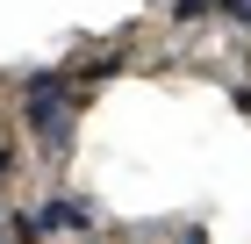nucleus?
I'll return each mask as SVG.
<instances>
[{
  "mask_svg": "<svg viewBox=\"0 0 251 244\" xmlns=\"http://www.w3.org/2000/svg\"><path fill=\"white\" fill-rule=\"evenodd\" d=\"M79 115V94H72V72L65 65H50V72H22V130H29V144L58 165L65 151H72V122Z\"/></svg>",
  "mask_w": 251,
  "mask_h": 244,
  "instance_id": "1",
  "label": "nucleus"
},
{
  "mask_svg": "<svg viewBox=\"0 0 251 244\" xmlns=\"http://www.w3.org/2000/svg\"><path fill=\"white\" fill-rule=\"evenodd\" d=\"M7 172H15V151H7V136H0V180H7Z\"/></svg>",
  "mask_w": 251,
  "mask_h": 244,
  "instance_id": "7",
  "label": "nucleus"
},
{
  "mask_svg": "<svg viewBox=\"0 0 251 244\" xmlns=\"http://www.w3.org/2000/svg\"><path fill=\"white\" fill-rule=\"evenodd\" d=\"M0 237H15V244H43V237H36V216H7V223H0Z\"/></svg>",
  "mask_w": 251,
  "mask_h": 244,
  "instance_id": "5",
  "label": "nucleus"
},
{
  "mask_svg": "<svg viewBox=\"0 0 251 244\" xmlns=\"http://www.w3.org/2000/svg\"><path fill=\"white\" fill-rule=\"evenodd\" d=\"M230 101H237V115H251V86H237V94H230Z\"/></svg>",
  "mask_w": 251,
  "mask_h": 244,
  "instance_id": "8",
  "label": "nucleus"
},
{
  "mask_svg": "<svg viewBox=\"0 0 251 244\" xmlns=\"http://www.w3.org/2000/svg\"><path fill=\"white\" fill-rule=\"evenodd\" d=\"M215 15V0H165V22L173 29H194V22H208Z\"/></svg>",
  "mask_w": 251,
  "mask_h": 244,
  "instance_id": "3",
  "label": "nucleus"
},
{
  "mask_svg": "<svg viewBox=\"0 0 251 244\" xmlns=\"http://www.w3.org/2000/svg\"><path fill=\"white\" fill-rule=\"evenodd\" d=\"M215 15L237 22V29H251V0H215Z\"/></svg>",
  "mask_w": 251,
  "mask_h": 244,
  "instance_id": "6",
  "label": "nucleus"
},
{
  "mask_svg": "<svg viewBox=\"0 0 251 244\" xmlns=\"http://www.w3.org/2000/svg\"><path fill=\"white\" fill-rule=\"evenodd\" d=\"M115 72H122V57H86V65H79L86 86H100V79H115Z\"/></svg>",
  "mask_w": 251,
  "mask_h": 244,
  "instance_id": "4",
  "label": "nucleus"
},
{
  "mask_svg": "<svg viewBox=\"0 0 251 244\" xmlns=\"http://www.w3.org/2000/svg\"><path fill=\"white\" fill-rule=\"evenodd\" d=\"M29 216H36V237H86L94 230V201H79V194H50Z\"/></svg>",
  "mask_w": 251,
  "mask_h": 244,
  "instance_id": "2",
  "label": "nucleus"
}]
</instances>
